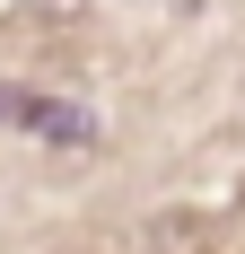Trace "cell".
<instances>
[{"label": "cell", "instance_id": "obj_1", "mask_svg": "<svg viewBox=\"0 0 245 254\" xmlns=\"http://www.w3.org/2000/svg\"><path fill=\"white\" fill-rule=\"evenodd\" d=\"M0 123L26 140H97V114L70 97H44V88H0Z\"/></svg>", "mask_w": 245, "mask_h": 254}]
</instances>
